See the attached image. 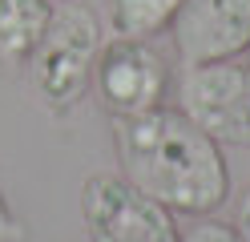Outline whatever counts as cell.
<instances>
[{
	"label": "cell",
	"instance_id": "obj_1",
	"mask_svg": "<svg viewBox=\"0 0 250 242\" xmlns=\"http://www.w3.org/2000/svg\"><path fill=\"white\" fill-rule=\"evenodd\" d=\"M113 150L121 177L169 214L202 218L230 198L226 145L198 129L178 105L113 117Z\"/></svg>",
	"mask_w": 250,
	"mask_h": 242
},
{
	"label": "cell",
	"instance_id": "obj_2",
	"mask_svg": "<svg viewBox=\"0 0 250 242\" xmlns=\"http://www.w3.org/2000/svg\"><path fill=\"white\" fill-rule=\"evenodd\" d=\"M101 44H105L101 21L85 4L61 0L53 8L49 32H44V41L37 44L33 61H28V81H33V93L41 97L44 109L69 113L89 97Z\"/></svg>",
	"mask_w": 250,
	"mask_h": 242
},
{
	"label": "cell",
	"instance_id": "obj_3",
	"mask_svg": "<svg viewBox=\"0 0 250 242\" xmlns=\"http://www.w3.org/2000/svg\"><path fill=\"white\" fill-rule=\"evenodd\" d=\"M178 109L218 145H250V65H190L178 77Z\"/></svg>",
	"mask_w": 250,
	"mask_h": 242
},
{
	"label": "cell",
	"instance_id": "obj_4",
	"mask_svg": "<svg viewBox=\"0 0 250 242\" xmlns=\"http://www.w3.org/2000/svg\"><path fill=\"white\" fill-rule=\"evenodd\" d=\"M89 242H182L174 214L133 190L121 174H93L81 186Z\"/></svg>",
	"mask_w": 250,
	"mask_h": 242
},
{
	"label": "cell",
	"instance_id": "obj_5",
	"mask_svg": "<svg viewBox=\"0 0 250 242\" xmlns=\"http://www.w3.org/2000/svg\"><path fill=\"white\" fill-rule=\"evenodd\" d=\"M169 85H174L169 65L158 57V48H149V41L113 37L97 53L89 89L109 117H133V113L166 105Z\"/></svg>",
	"mask_w": 250,
	"mask_h": 242
},
{
	"label": "cell",
	"instance_id": "obj_6",
	"mask_svg": "<svg viewBox=\"0 0 250 242\" xmlns=\"http://www.w3.org/2000/svg\"><path fill=\"white\" fill-rule=\"evenodd\" d=\"M169 32L182 69L238 61L250 53V0H186Z\"/></svg>",
	"mask_w": 250,
	"mask_h": 242
},
{
	"label": "cell",
	"instance_id": "obj_7",
	"mask_svg": "<svg viewBox=\"0 0 250 242\" xmlns=\"http://www.w3.org/2000/svg\"><path fill=\"white\" fill-rule=\"evenodd\" d=\"M57 0H0V65L28 69L37 44L44 41Z\"/></svg>",
	"mask_w": 250,
	"mask_h": 242
},
{
	"label": "cell",
	"instance_id": "obj_8",
	"mask_svg": "<svg viewBox=\"0 0 250 242\" xmlns=\"http://www.w3.org/2000/svg\"><path fill=\"white\" fill-rule=\"evenodd\" d=\"M186 0H113L109 4V24L113 37H129V41H153L158 32L174 24L178 8Z\"/></svg>",
	"mask_w": 250,
	"mask_h": 242
},
{
	"label": "cell",
	"instance_id": "obj_9",
	"mask_svg": "<svg viewBox=\"0 0 250 242\" xmlns=\"http://www.w3.org/2000/svg\"><path fill=\"white\" fill-rule=\"evenodd\" d=\"M182 242H246V238L234 230V222H222L214 214H202V218H194L182 230Z\"/></svg>",
	"mask_w": 250,
	"mask_h": 242
},
{
	"label": "cell",
	"instance_id": "obj_10",
	"mask_svg": "<svg viewBox=\"0 0 250 242\" xmlns=\"http://www.w3.org/2000/svg\"><path fill=\"white\" fill-rule=\"evenodd\" d=\"M0 242H24V226L12 210V202L4 198V190H0Z\"/></svg>",
	"mask_w": 250,
	"mask_h": 242
},
{
	"label": "cell",
	"instance_id": "obj_11",
	"mask_svg": "<svg viewBox=\"0 0 250 242\" xmlns=\"http://www.w3.org/2000/svg\"><path fill=\"white\" fill-rule=\"evenodd\" d=\"M234 230L250 242V186H246V194L238 198V210H234Z\"/></svg>",
	"mask_w": 250,
	"mask_h": 242
},
{
	"label": "cell",
	"instance_id": "obj_12",
	"mask_svg": "<svg viewBox=\"0 0 250 242\" xmlns=\"http://www.w3.org/2000/svg\"><path fill=\"white\" fill-rule=\"evenodd\" d=\"M246 57H250V53H246ZM246 65H250V61H246Z\"/></svg>",
	"mask_w": 250,
	"mask_h": 242
}]
</instances>
